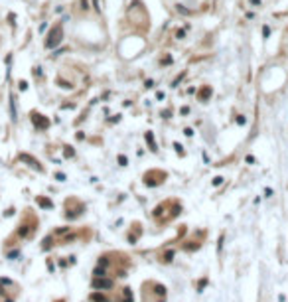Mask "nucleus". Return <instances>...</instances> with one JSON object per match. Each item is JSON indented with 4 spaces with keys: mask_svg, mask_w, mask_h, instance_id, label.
Returning a JSON list of instances; mask_svg holds the SVG:
<instances>
[{
    "mask_svg": "<svg viewBox=\"0 0 288 302\" xmlns=\"http://www.w3.org/2000/svg\"><path fill=\"white\" fill-rule=\"evenodd\" d=\"M249 2L253 4V6H261V0H249Z\"/></svg>",
    "mask_w": 288,
    "mask_h": 302,
    "instance_id": "4be33fe9",
    "label": "nucleus"
},
{
    "mask_svg": "<svg viewBox=\"0 0 288 302\" xmlns=\"http://www.w3.org/2000/svg\"><path fill=\"white\" fill-rule=\"evenodd\" d=\"M180 113H182V115H188V113H190V109H188V107H182V111H180Z\"/></svg>",
    "mask_w": 288,
    "mask_h": 302,
    "instance_id": "5701e85b",
    "label": "nucleus"
},
{
    "mask_svg": "<svg viewBox=\"0 0 288 302\" xmlns=\"http://www.w3.org/2000/svg\"><path fill=\"white\" fill-rule=\"evenodd\" d=\"M237 125H247V117L245 115H239L237 117Z\"/></svg>",
    "mask_w": 288,
    "mask_h": 302,
    "instance_id": "1a4fd4ad",
    "label": "nucleus"
},
{
    "mask_svg": "<svg viewBox=\"0 0 288 302\" xmlns=\"http://www.w3.org/2000/svg\"><path fill=\"white\" fill-rule=\"evenodd\" d=\"M223 184V178L221 176H215L213 178V186H221Z\"/></svg>",
    "mask_w": 288,
    "mask_h": 302,
    "instance_id": "4468645a",
    "label": "nucleus"
},
{
    "mask_svg": "<svg viewBox=\"0 0 288 302\" xmlns=\"http://www.w3.org/2000/svg\"><path fill=\"white\" fill-rule=\"evenodd\" d=\"M146 142H150V150H152V152H156V150H158V146H156V142H154V134H152L150 131L146 132Z\"/></svg>",
    "mask_w": 288,
    "mask_h": 302,
    "instance_id": "39448f33",
    "label": "nucleus"
},
{
    "mask_svg": "<svg viewBox=\"0 0 288 302\" xmlns=\"http://www.w3.org/2000/svg\"><path fill=\"white\" fill-rule=\"evenodd\" d=\"M144 85L150 89V87H154V81H152V79H146V83H144Z\"/></svg>",
    "mask_w": 288,
    "mask_h": 302,
    "instance_id": "6ab92c4d",
    "label": "nucleus"
},
{
    "mask_svg": "<svg viewBox=\"0 0 288 302\" xmlns=\"http://www.w3.org/2000/svg\"><path fill=\"white\" fill-rule=\"evenodd\" d=\"M91 298H93V300H95V302H107V298H105V296H103V294H93Z\"/></svg>",
    "mask_w": 288,
    "mask_h": 302,
    "instance_id": "6e6552de",
    "label": "nucleus"
},
{
    "mask_svg": "<svg viewBox=\"0 0 288 302\" xmlns=\"http://www.w3.org/2000/svg\"><path fill=\"white\" fill-rule=\"evenodd\" d=\"M39 204L44 205V207H52V202L49 199H44V197H39Z\"/></svg>",
    "mask_w": 288,
    "mask_h": 302,
    "instance_id": "9b49d317",
    "label": "nucleus"
},
{
    "mask_svg": "<svg viewBox=\"0 0 288 302\" xmlns=\"http://www.w3.org/2000/svg\"><path fill=\"white\" fill-rule=\"evenodd\" d=\"M32 121H34V125L38 126V128H42V131L49 126V121L44 115H39V113H32Z\"/></svg>",
    "mask_w": 288,
    "mask_h": 302,
    "instance_id": "f03ea898",
    "label": "nucleus"
},
{
    "mask_svg": "<svg viewBox=\"0 0 288 302\" xmlns=\"http://www.w3.org/2000/svg\"><path fill=\"white\" fill-rule=\"evenodd\" d=\"M132 300V294H130V288H125V302H130Z\"/></svg>",
    "mask_w": 288,
    "mask_h": 302,
    "instance_id": "9d476101",
    "label": "nucleus"
},
{
    "mask_svg": "<svg viewBox=\"0 0 288 302\" xmlns=\"http://www.w3.org/2000/svg\"><path fill=\"white\" fill-rule=\"evenodd\" d=\"M162 117L164 118H170V111H162Z\"/></svg>",
    "mask_w": 288,
    "mask_h": 302,
    "instance_id": "b1692460",
    "label": "nucleus"
},
{
    "mask_svg": "<svg viewBox=\"0 0 288 302\" xmlns=\"http://www.w3.org/2000/svg\"><path fill=\"white\" fill-rule=\"evenodd\" d=\"M174 148H176V150L180 152V154H182V152H183V150H182V144H178V142H174Z\"/></svg>",
    "mask_w": 288,
    "mask_h": 302,
    "instance_id": "aec40b11",
    "label": "nucleus"
},
{
    "mask_svg": "<svg viewBox=\"0 0 288 302\" xmlns=\"http://www.w3.org/2000/svg\"><path fill=\"white\" fill-rule=\"evenodd\" d=\"M109 121H111V123H118V121H120V115H115V117H111Z\"/></svg>",
    "mask_w": 288,
    "mask_h": 302,
    "instance_id": "a211bd4d",
    "label": "nucleus"
},
{
    "mask_svg": "<svg viewBox=\"0 0 288 302\" xmlns=\"http://www.w3.org/2000/svg\"><path fill=\"white\" fill-rule=\"evenodd\" d=\"M176 38L178 39H183V38H186V30H178V32H176Z\"/></svg>",
    "mask_w": 288,
    "mask_h": 302,
    "instance_id": "2eb2a0df",
    "label": "nucleus"
},
{
    "mask_svg": "<svg viewBox=\"0 0 288 302\" xmlns=\"http://www.w3.org/2000/svg\"><path fill=\"white\" fill-rule=\"evenodd\" d=\"M262 36H264V38H269V36H270V28H269V26L262 28Z\"/></svg>",
    "mask_w": 288,
    "mask_h": 302,
    "instance_id": "f3484780",
    "label": "nucleus"
},
{
    "mask_svg": "<svg viewBox=\"0 0 288 302\" xmlns=\"http://www.w3.org/2000/svg\"><path fill=\"white\" fill-rule=\"evenodd\" d=\"M211 95H213L211 87H209V85H205V87H201V91H199V95H197V97H199V101H207Z\"/></svg>",
    "mask_w": 288,
    "mask_h": 302,
    "instance_id": "20e7f679",
    "label": "nucleus"
},
{
    "mask_svg": "<svg viewBox=\"0 0 288 302\" xmlns=\"http://www.w3.org/2000/svg\"><path fill=\"white\" fill-rule=\"evenodd\" d=\"M61 39H63V30H61V26H55L49 32V36H47V39H46V47H55V46H59L61 44Z\"/></svg>",
    "mask_w": 288,
    "mask_h": 302,
    "instance_id": "f257e3e1",
    "label": "nucleus"
},
{
    "mask_svg": "<svg viewBox=\"0 0 288 302\" xmlns=\"http://www.w3.org/2000/svg\"><path fill=\"white\" fill-rule=\"evenodd\" d=\"M178 12H180V14H183V16H190V14H191V10H190V8H186V6H183V4H178Z\"/></svg>",
    "mask_w": 288,
    "mask_h": 302,
    "instance_id": "423d86ee",
    "label": "nucleus"
},
{
    "mask_svg": "<svg viewBox=\"0 0 288 302\" xmlns=\"http://www.w3.org/2000/svg\"><path fill=\"white\" fill-rule=\"evenodd\" d=\"M118 164H120V166H126V164H128L126 156H123V154H120V156H118Z\"/></svg>",
    "mask_w": 288,
    "mask_h": 302,
    "instance_id": "f8f14e48",
    "label": "nucleus"
},
{
    "mask_svg": "<svg viewBox=\"0 0 288 302\" xmlns=\"http://www.w3.org/2000/svg\"><path fill=\"white\" fill-rule=\"evenodd\" d=\"M93 6H95L97 12H101V0H93Z\"/></svg>",
    "mask_w": 288,
    "mask_h": 302,
    "instance_id": "dca6fc26",
    "label": "nucleus"
},
{
    "mask_svg": "<svg viewBox=\"0 0 288 302\" xmlns=\"http://www.w3.org/2000/svg\"><path fill=\"white\" fill-rule=\"evenodd\" d=\"M73 154H75V150H73L71 146H67V148H65V156H67V158H71Z\"/></svg>",
    "mask_w": 288,
    "mask_h": 302,
    "instance_id": "ddd939ff",
    "label": "nucleus"
},
{
    "mask_svg": "<svg viewBox=\"0 0 288 302\" xmlns=\"http://www.w3.org/2000/svg\"><path fill=\"white\" fill-rule=\"evenodd\" d=\"M93 286H95V288H112V280L101 276V278H95V280H93Z\"/></svg>",
    "mask_w": 288,
    "mask_h": 302,
    "instance_id": "7ed1b4c3",
    "label": "nucleus"
},
{
    "mask_svg": "<svg viewBox=\"0 0 288 302\" xmlns=\"http://www.w3.org/2000/svg\"><path fill=\"white\" fill-rule=\"evenodd\" d=\"M183 134H186V136H191V134H193V131H191V128H186V131H183Z\"/></svg>",
    "mask_w": 288,
    "mask_h": 302,
    "instance_id": "412c9836",
    "label": "nucleus"
},
{
    "mask_svg": "<svg viewBox=\"0 0 288 302\" xmlns=\"http://www.w3.org/2000/svg\"><path fill=\"white\" fill-rule=\"evenodd\" d=\"M183 77H186V71H183V73H180V75H178V77L174 79V83H172V87H178V85H180V81H182Z\"/></svg>",
    "mask_w": 288,
    "mask_h": 302,
    "instance_id": "0eeeda50",
    "label": "nucleus"
}]
</instances>
